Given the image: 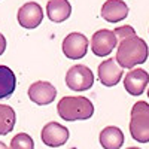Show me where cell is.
<instances>
[{"instance_id": "5bb4252c", "label": "cell", "mask_w": 149, "mask_h": 149, "mask_svg": "<svg viewBox=\"0 0 149 149\" xmlns=\"http://www.w3.org/2000/svg\"><path fill=\"white\" fill-rule=\"evenodd\" d=\"M124 143V133L118 127H106L100 133V145L104 149H119Z\"/></svg>"}, {"instance_id": "ac0fdd59", "label": "cell", "mask_w": 149, "mask_h": 149, "mask_svg": "<svg viewBox=\"0 0 149 149\" xmlns=\"http://www.w3.org/2000/svg\"><path fill=\"white\" fill-rule=\"evenodd\" d=\"M113 33H115V36H116L118 42H119V40H122V39H125V37H128V36L136 34V31H134V29H133L131 26H122V27H116V29L113 30Z\"/></svg>"}, {"instance_id": "7a4b0ae2", "label": "cell", "mask_w": 149, "mask_h": 149, "mask_svg": "<svg viewBox=\"0 0 149 149\" xmlns=\"http://www.w3.org/2000/svg\"><path fill=\"white\" fill-rule=\"evenodd\" d=\"M58 115L64 121H84L94 115V104L86 97H63L57 104Z\"/></svg>"}, {"instance_id": "9a60e30c", "label": "cell", "mask_w": 149, "mask_h": 149, "mask_svg": "<svg viewBox=\"0 0 149 149\" xmlns=\"http://www.w3.org/2000/svg\"><path fill=\"white\" fill-rule=\"evenodd\" d=\"M17 86L15 73L8 66H0V98H8L14 94Z\"/></svg>"}, {"instance_id": "277c9868", "label": "cell", "mask_w": 149, "mask_h": 149, "mask_svg": "<svg viewBox=\"0 0 149 149\" xmlns=\"http://www.w3.org/2000/svg\"><path fill=\"white\" fill-rule=\"evenodd\" d=\"M94 84V74L90 67L84 64H76L67 70L66 85L73 91H86Z\"/></svg>"}, {"instance_id": "9c48e42d", "label": "cell", "mask_w": 149, "mask_h": 149, "mask_svg": "<svg viewBox=\"0 0 149 149\" xmlns=\"http://www.w3.org/2000/svg\"><path fill=\"white\" fill-rule=\"evenodd\" d=\"M40 137L46 146H51V148L63 146L69 140V130L61 124L51 121L42 128Z\"/></svg>"}, {"instance_id": "ffe728a7", "label": "cell", "mask_w": 149, "mask_h": 149, "mask_svg": "<svg viewBox=\"0 0 149 149\" xmlns=\"http://www.w3.org/2000/svg\"><path fill=\"white\" fill-rule=\"evenodd\" d=\"M0 149H10V148H9V146H6L3 142H0Z\"/></svg>"}, {"instance_id": "7402d4cb", "label": "cell", "mask_w": 149, "mask_h": 149, "mask_svg": "<svg viewBox=\"0 0 149 149\" xmlns=\"http://www.w3.org/2000/svg\"><path fill=\"white\" fill-rule=\"evenodd\" d=\"M148 97H149V88H148Z\"/></svg>"}, {"instance_id": "4fadbf2b", "label": "cell", "mask_w": 149, "mask_h": 149, "mask_svg": "<svg viewBox=\"0 0 149 149\" xmlns=\"http://www.w3.org/2000/svg\"><path fill=\"white\" fill-rule=\"evenodd\" d=\"M72 14V6L67 0H49L46 3V15L52 22H63Z\"/></svg>"}, {"instance_id": "2e32d148", "label": "cell", "mask_w": 149, "mask_h": 149, "mask_svg": "<svg viewBox=\"0 0 149 149\" xmlns=\"http://www.w3.org/2000/svg\"><path fill=\"white\" fill-rule=\"evenodd\" d=\"M17 115L15 110L8 104H0V136L9 134L15 127Z\"/></svg>"}, {"instance_id": "6da1fadb", "label": "cell", "mask_w": 149, "mask_h": 149, "mask_svg": "<svg viewBox=\"0 0 149 149\" xmlns=\"http://www.w3.org/2000/svg\"><path fill=\"white\" fill-rule=\"evenodd\" d=\"M148 55L149 48L146 42L137 34H133L119 40L116 49V63L122 69H133L137 64L146 63Z\"/></svg>"}, {"instance_id": "52a82bcc", "label": "cell", "mask_w": 149, "mask_h": 149, "mask_svg": "<svg viewBox=\"0 0 149 149\" xmlns=\"http://www.w3.org/2000/svg\"><path fill=\"white\" fill-rule=\"evenodd\" d=\"M17 18H18V22H19L21 27L27 29V30H31V29L39 27V24L42 22L43 10H42L39 3L29 2V3H24L19 8Z\"/></svg>"}, {"instance_id": "3957f363", "label": "cell", "mask_w": 149, "mask_h": 149, "mask_svg": "<svg viewBox=\"0 0 149 149\" xmlns=\"http://www.w3.org/2000/svg\"><path fill=\"white\" fill-rule=\"evenodd\" d=\"M130 134L139 143L149 142V104L146 102L134 103L130 115Z\"/></svg>"}, {"instance_id": "5b68a950", "label": "cell", "mask_w": 149, "mask_h": 149, "mask_svg": "<svg viewBox=\"0 0 149 149\" xmlns=\"http://www.w3.org/2000/svg\"><path fill=\"white\" fill-rule=\"evenodd\" d=\"M61 49L67 58L81 60L86 55V51H88V39L82 33H70L64 37Z\"/></svg>"}, {"instance_id": "8fae6325", "label": "cell", "mask_w": 149, "mask_h": 149, "mask_svg": "<svg viewBox=\"0 0 149 149\" xmlns=\"http://www.w3.org/2000/svg\"><path fill=\"white\" fill-rule=\"evenodd\" d=\"M97 74H98V81L104 86L110 88V86H115L122 79L124 70L116 63V60L109 58V60H104L103 63H100V66L97 69Z\"/></svg>"}, {"instance_id": "d6986e66", "label": "cell", "mask_w": 149, "mask_h": 149, "mask_svg": "<svg viewBox=\"0 0 149 149\" xmlns=\"http://www.w3.org/2000/svg\"><path fill=\"white\" fill-rule=\"evenodd\" d=\"M5 49H6V39H5V36L0 33V55L5 52Z\"/></svg>"}, {"instance_id": "e0dca14e", "label": "cell", "mask_w": 149, "mask_h": 149, "mask_svg": "<svg viewBox=\"0 0 149 149\" xmlns=\"http://www.w3.org/2000/svg\"><path fill=\"white\" fill-rule=\"evenodd\" d=\"M10 149H34V142L27 133H19L10 140Z\"/></svg>"}, {"instance_id": "44dd1931", "label": "cell", "mask_w": 149, "mask_h": 149, "mask_svg": "<svg viewBox=\"0 0 149 149\" xmlns=\"http://www.w3.org/2000/svg\"><path fill=\"white\" fill-rule=\"evenodd\" d=\"M127 149H140V148H127Z\"/></svg>"}, {"instance_id": "8992f818", "label": "cell", "mask_w": 149, "mask_h": 149, "mask_svg": "<svg viewBox=\"0 0 149 149\" xmlns=\"http://www.w3.org/2000/svg\"><path fill=\"white\" fill-rule=\"evenodd\" d=\"M118 39L113 31L102 29L93 34L91 37V51L97 57H106L115 49Z\"/></svg>"}, {"instance_id": "ba28073f", "label": "cell", "mask_w": 149, "mask_h": 149, "mask_svg": "<svg viewBox=\"0 0 149 149\" xmlns=\"http://www.w3.org/2000/svg\"><path fill=\"white\" fill-rule=\"evenodd\" d=\"M29 97L30 100L39 106H46L52 103L57 97V90L51 82L46 81H37L30 85L29 88Z\"/></svg>"}, {"instance_id": "30bf717a", "label": "cell", "mask_w": 149, "mask_h": 149, "mask_svg": "<svg viewBox=\"0 0 149 149\" xmlns=\"http://www.w3.org/2000/svg\"><path fill=\"white\" fill-rule=\"evenodd\" d=\"M149 84V73L143 69H133L124 78V88L131 95L139 97L145 93Z\"/></svg>"}, {"instance_id": "7c38bea8", "label": "cell", "mask_w": 149, "mask_h": 149, "mask_svg": "<svg viewBox=\"0 0 149 149\" xmlns=\"http://www.w3.org/2000/svg\"><path fill=\"white\" fill-rule=\"evenodd\" d=\"M128 15V6L122 0H107L102 8V17L109 22H119Z\"/></svg>"}]
</instances>
